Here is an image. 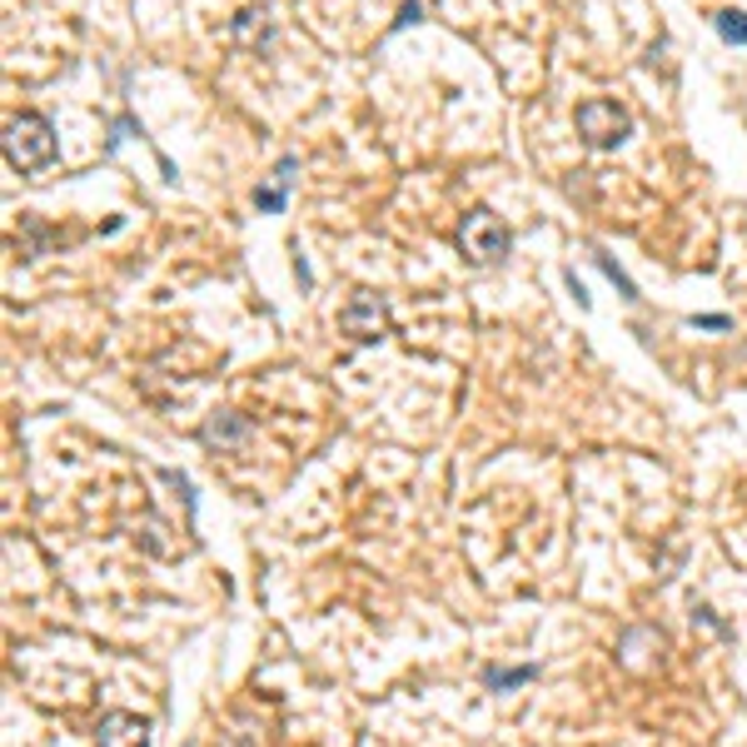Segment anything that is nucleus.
Here are the masks:
<instances>
[{
    "label": "nucleus",
    "mask_w": 747,
    "mask_h": 747,
    "mask_svg": "<svg viewBox=\"0 0 747 747\" xmlns=\"http://www.w3.org/2000/svg\"><path fill=\"white\" fill-rule=\"evenodd\" d=\"M55 125L35 110H21V115L5 120V165L21 174H41L45 165H55Z\"/></svg>",
    "instance_id": "nucleus-1"
},
{
    "label": "nucleus",
    "mask_w": 747,
    "mask_h": 747,
    "mask_svg": "<svg viewBox=\"0 0 747 747\" xmlns=\"http://www.w3.org/2000/svg\"><path fill=\"white\" fill-rule=\"evenodd\" d=\"M459 249H464L468 264H503L513 249V235L498 215L474 210V215H464V225H459Z\"/></svg>",
    "instance_id": "nucleus-2"
},
{
    "label": "nucleus",
    "mask_w": 747,
    "mask_h": 747,
    "mask_svg": "<svg viewBox=\"0 0 747 747\" xmlns=\"http://www.w3.org/2000/svg\"><path fill=\"white\" fill-rule=\"evenodd\" d=\"M578 135H584L593 150H618V145L633 135V120L623 105L613 100H584L578 105Z\"/></svg>",
    "instance_id": "nucleus-3"
},
{
    "label": "nucleus",
    "mask_w": 747,
    "mask_h": 747,
    "mask_svg": "<svg viewBox=\"0 0 747 747\" xmlns=\"http://www.w3.org/2000/svg\"><path fill=\"white\" fill-rule=\"evenodd\" d=\"M339 329H344L354 344H374V339L389 335V309L380 304V294H354L339 315Z\"/></svg>",
    "instance_id": "nucleus-4"
},
{
    "label": "nucleus",
    "mask_w": 747,
    "mask_h": 747,
    "mask_svg": "<svg viewBox=\"0 0 747 747\" xmlns=\"http://www.w3.org/2000/svg\"><path fill=\"white\" fill-rule=\"evenodd\" d=\"M95 747H150V723L135 713H105L95 727Z\"/></svg>",
    "instance_id": "nucleus-5"
},
{
    "label": "nucleus",
    "mask_w": 747,
    "mask_h": 747,
    "mask_svg": "<svg viewBox=\"0 0 747 747\" xmlns=\"http://www.w3.org/2000/svg\"><path fill=\"white\" fill-rule=\"evenodd\" d=\"M249 433H254V423L245 419V414H215V419L200 423V444L205 449H245Z\"/></svg>",
    "instance_id": "nucleus-6"
},
{
    "label": "nucleus",
    "mask_w": 747,
    "mask_h": 747,
    "mask_svg": "<svg viewBox=\"0 0 747 747\" xmlns=\"http://www.w3.org/2000/svg\"><path fill=\"white\" fill-rule=\"evenodd\" d=\"M229 35H235V45H245V50H264V45L274 41L270 5H249V11H239L235 25H229Z\"/></svg>",
    "instance_id": "nucleus-7"
},
{
    "label": "nucleus",
    "mask_w": 747,
    "mask_h": 747,
    "mask_svg": "<svg viewBox=\"0 0 747 747\" xmlns=\"http://www.w3.org/2000/svg\"><path fill=\"white\" fill-rule=\"evenodd\" d=\"M478 678H484L488 693H513V688H523V682L539 678V663H519V668H498L494 663V668H484Z\"/></svg>",
    "instance_id": "nucleus-8"
},
{
    "label": "nucleus",
    "mask_w": 747,
    "mask_h": 747,
    "mask_svg": "<svg viewBox=\"0 0 747 747\" xmlns=\"http://www.w3.org/2000/svg\"><path fill=\"white\" fill-rule=\"evenodd\" d=\"M713 31L723 35L727 45H747V11H717L713 15Z\"/></svg>",
    "instance_id": "nucleus-9"
},
{
    "label": "nucleus",
    "mask_w": 747,
    "mask_h": 747,
    "mask_svg": "<svg viewBox=\"0 0 747 747\" xmlns=\"http://www.w3.org/2000/svg\"><path fill=\"white\" fill-rule=\"evenodd\" d=\"M593 260H598V270H603V274H608V280H613V284H618V294H623V299H629V304H638V284H633V280H629V274L618 270V264H613V254H593Z\"/></svg>",
    "instance_id": "nucleus-10"
},
{
    "label": "nucleus",
    "mask_w": 747,
    "mask_h": 747,
    "mask_svg": "<svg viewBox=\"0 0 747 747\" xmlns=\"http://www.w3.org/2000/svg\"><path fill=\"white\" fill-rule=\"evenodd\" d=\"M284 205H290V190H280V184H260L254 190V210H264V215H284Z\"/></svg>",
    "instance_id": "nucleus-11"
},
{
    "label": "nucleus",
    "mask_w": 747,
    "mask_h": 747,
    "mask_svg": "<svg viewBox=\"0 0 747 747\" xmlns=\"http://www.w3.org/2000/svg\"><path fill=\"white\" fill-rule=\"evenodd\" d=\"M294 170H299V155H280V165H274L270 184H280V190H290V184H294Z\"/></svg>",
    "instance_id": "nucleus-12"
},
{
    "label": "nucleus",
    "mask_w": 747,
    "mask_h": 747,
    "mask_svg": "<svg viewBox=\"0 0 747 747\" xmlns=\"http://www.w3.org/2000/svg\"><path fill=\"white\" fill-rule=\"evenodd\" d=\"M414 21H423V5H419V0H404V11L394 15V25H389V31H409Z\"/></svg>",
    "instance_id": "nucleus-13"
},
{
    "label": "nucleus",
    "mask_w": 747,
    "mask_h": 747,
    "mask_svg": "<svg viewBox=\"0 0 747 747\" xmlns=\"http://www.w3.org/2000/svg\"><path fill=\"white\" fill-rule=\"evenodd\" d=\"M693 623H703V629H713L717 638H733V629H727V623H717V618H713V608H693Z\"/></svg>",
    "instance_id": "nucleus-14"
},
{
    "label": "nucleus",
    "mask_w": 747,
    "mask_h": 747,
    "mask_svg": "<svg viewBox=\"0 0 747 747\" xmlns=\"http://www.w3.org/2000/svg\"><path fill=\"white\" fill-rule=\"evenodd\" d=\"M688 325L693 329H717V335H723V329H733V319L727 315H688Z\"/></svg>",
    "instance_id": "nucleus-15"
},
{
    "label": "nucleus",
    "mask_w": 747,
    "mask_h": 747,
    "mask_svg": "<svg viewBox=\"0 0 747 747\" xmlns=\"http://www.w3.org/2000/svg\"><path fill=\"white\" fill-rule=\"evenodd\" d=\"M564 280H568V290H574L578 309H588V290H584V284H578V274H574V270H564Z\"/></svg>",
    "instance_id": "nucleus-16"
}]
</instances>
